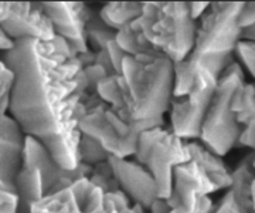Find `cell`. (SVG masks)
<instances>
[{"label":"cell","instance_id":"6da1fadb","mask_svg":"<svg viewBox=\"0 0 255 213\" xmlns=\"http://www.w3.org/2000/svg\"><path fill=\"white\" fill-rule=\"evenodd\" d=\"M3 63L16 75L9 111L26 135L44 144L67 171L81 165L80 120L82 104L77 75L84 70L78 57L60 51L54 40H17Z\"/></svg>","mask_w":255,"mask_h":213},{"label":"cell","instance_id":"7a4b0ae2","mask_svg":"<svg viewBox=\"0 0 255 213\" xmlns=\"http://www.w3.org/2000/svg\"><path fill=\"white\" fill-rule=\"evenodd\" d=\"M122 77L127 84L124 105L112 111L137 135L162 127L163 114L169 110L173 97V61L162 53L127 56Z\"/></svg>","mask_w":255,"mask_h":213},{"label":"cell","instance_id":"3957f363","mask_svg":"<svg viewBox=\"0 0 255 213\" xmlns=\"http://www.w3.org/2000/svg\"><path fill=\"white\" fill-rule=\"evenodd\" d=\"M246 3L214 1L201 16L196 33V44L191 51V63L206 65L220 78L228 65L233 64V51L241 41L240 17Z\"/></svg>","mask_w":255,"mask_h":213},{"label":"cell","instance_id":"277c9868","mask_svg":"<svg viewBox=\"0 0 255 213\" xmlns=\"http://www.w3.org/2000/svg\"><path fill=\"white\" fill-rule=\"evenodd\" d=\"M132 26L173 64L184 61L196 44L197 27L189 3L146 1L140 17Z\"/></svg>","mask_w":255,"mask_h":213},{"label":"cell","instance_id":"5b68a950","mask_svg":"<svg viewBox=\"0 0 255 213\" xmlns=\"http://www.w3.org/2000/svg\"><path fill=\"white\" fill-rule=\"evenodd\" d=\"M243 85H246L244 73L241 65L234 61L220 75L217 90L201 127L203 145L217 157H223L230 149L237 147L243 134L241 124L233 108L234 97Z\"/></svg>","mask_w":255,"mask_h":213},{"label":"cell","instance_id":"8992f818","mask_svg":"<svg viewBox=\"0 0 255 213\" xmlns=\"http://www.w3.org/2000/svg\"><path fill=\"white\" fill-rule=\"evenodd\" d=\"M135 157L153 175L159 198L162 199H169L173 192L174 168L191 159L187 144L173 130H163L162 127L139 135Z\"/></svg>","mask_w":255,"mask_h":213},{"label":"cell","instance_id":"52a82bcc","mask_svg":"<svg viewBox=\"0 0 255 213\" xmlns=\"http://www.w3.org/2000/svg\"><path fill=\"white\" fill-rule=\"evenodd\" d=\"M189 63L194 74L190 90L183 97H172L170 102L172 130L182 139L200 138L203 122L219 85V77L206 65L190 60Z\"/></svg>","mask_w":255,"mask_h":213},{"label":"cell","instance_id":"ba28073f","mask_svg":"<svg viewBox=\"0 0 255 213\" xmlns=\"http://www.w3.org/2000/svg\"><path fill=\"white\" fill-rule=\"evenodd\" d=\"M216 188L199 162L177 165L173 171V192L167 199L173 209L183 208L189 213H214L216 209L209 198Z\"/></svg>","mask_w":255,"mask_h":213},{"label":"cell","instance_id":"9c48e42d","mask_svg":"<svg viewBox=\"0 0 255 213\" xmlns=\"http://www.w3.org/2000/svg\"><path fill=\"white\" fill-rule=\"evenodd\" d=\"M0 24L1 30L16 41L23 38L51 41L57 36L53 21L47 16L41 3L1 1Z\"/></svg>","mask_w":255,"mask_h":213},{"label":"cell","instance_id":"30bf717a","mask_svg":"<svg viewBox=\"0 0 255 213\" xmlns=\"http://www.w3.org/2000/svg\"><path fill=\"white\" fill-rule=\"evenodd\" d=\"M105 194L90 178L54 195H48L33 205L31 213H101Z\"/></svg>","mask_w":255,"mask_h":213},{"label":"cell","instance_id":"8fae6325","mask_svg":"<svg viewBox=\"0 0 255 213\" xmlns=\"http://www.w3.org/2000/svg\"><path fill=\"white\" fill-rule=\"evenodd\" d=\"M43 9L53 21L55 34L65 38L78 56L88 53L87 24L92 11L81 1H43Z\"/></svg>","mask_w":255,"mask_h":213},{"label":"cell","instance_id":"7c38bea8","mask_svg":"<svg viewBox=\"0 0 255 213\" xmlns=\"http://www.w3.org/2000/svg\"><path fill=\"white\" fill-rule=\"evenodd\" d=\"M110 104H104L88 111H84L82 108V117L78 124L80 131L100 141L102 147L114 157L125 158L135 155L137 144L129 141L115 125L110 114Z\"/></svg>","mask_w":255,"mask_h":213},{"label":"cell","instance_id":"4fadbf2b","mask_svg":"<svg viewBox=\"0 0 255 213\" xmlns=\"http://www.w3.org/2000/svg\"><path fill=\"white\" fill-rule=\"evenodd\" d=\"M108 161L121 189L130 199H133L135 204L140 205L143 209H150V206L159 198L157 185L150 171L140 164L129 162L125 158L111 155Z\"/></svg>","mask_w":255,"mask_h":213},{"label":"cell","instance_id":"5bb4252c","mask_svg":"<svg viewBox=\"0 0 255 213\" xmlns=\"http://www.w3.org/2000/svg\"><path fill=\"white\" fill-rule=\"evenodd\" d=\"M24 131L10 115H1L0 122V176L1 182L16 186L20 169L24 164Z\"/></svg>","mask_w":255,"mask_h":213},{"label":"cell","instance_id":"9a60e30c","mask_svg":"<svg viewBox=\"0 0 255 213\" xmlns=\"http://www.w3.org/2000/svg\"><path fill=\"white\" fill-rule=\"evenodd\" d=\"M255 154H248L244 157L237 168L231 172L233 185L230 188L236 202L247 213H255L253 202V185L255 182Z\"/></svg>","mask_w":255,"mask_h":213},{"label":"cell","instance_id":"2e32d148","mask_svg":"<svg viewBox=\"0 0 255 213\" xmlns=\"http://www.w3.org/2000/svg\"><path fill=\"white\" fill-rule=\"evenodd\" d=\"M187 148L190 152L191 159L199 162L203 169L206 171V174L210 178V181L213 182L216 191L231 188L233 185L231 172L227 169L221 157H217L204 145H200L197 142H187Z\"/></svg>","mask_w":255,"mask_h":213},{"label":"cell","instance_id":"e0dca14e","mask_svg":"<svg viewBox=\"0 0 255 213\" xmlns=\"http://www.w3.org/2000/svg\"><path fill=\"white\" fill-rule=\"evenodd\" d=\"M145 3L137 1H111L100 11L101 19L111 28L119 31L140 17Z\"/></svg>","mask_w":255,"mask_h":213},{"label":"cell","instance_id":"ac0fdd59","mask_svg":"<svg viewBox=\"0 0 255 213\" xmlns=\"http://www.w3.org/2000/svg\"><path fill=\"white\" fill-rule=\"evenodd\" d=\"M115 40L128 56L136 57L139 54H143V53H160L146 40L143 33L133 28L132 23L125 26L124 28H121Z\"/></svg>","mask_w":255,"mask_h":213},{"label":"cell","instance_id":"d6986e66","mask_svg":"<svg viewBox=\"0 0 255 213\" xmlns=\"http://www.w3.org/2000/svg\"><path fill=\"white\" fill-rule=\"evenodd\" d=\"M233 108L238 122L247 127L255 120V84L243 85L234 97Z\"/></svg>","mask_w":255,"mask_h":213},{"label":"cell","instance_id":"ffe728a7","mask_svg":"<svg viewBox=\"0 0 255 213\" xmlns=\"http://www.w3.org/2000/svg\"><path fill=\"white\" fill-rule=\"evenodd\" d=\"M117 34L118 31L107 26L104 20L101 19V16L92 14L87 24V38H88V44H91L97 50V53L107 50L111 41L117 38Z\"/></svg>","mask_w":255,"mask_h":213},{"label":"cell","instance_id":"44dd1931","mask_svg":"<svg viewBox=\"0 0 255 213\" xmlns=\"http://www.w3.org/2000/svg\"><path fill=\"white\" fill-rule=\"evenodd\" d=\"M82 134V132H81ZM111 154L102 147L100 141L87 134H82L80 139V161L81 164L97 167L110 159Z\"/></svg>","mask_w":255,"mask_h":213},{"label":"cell","instance_id":"7402d4cb","mask_svg":"<svg viewBox=\"0 0 255 213\" xmlns=\"http://www.w3.org/2000/svg\"><path fill=\"white\" fill-rule=\"evenodd\" d=\"M90 179L104 191V194H112V192L121 191L119 189L121 186H119V182L115 178V174H114V169L111 167L110 161L102 162L100 165L94 167V171H92V175L90 176Z\"/></svg>","mask_w":255,"mask_h":213},{"label":"cell","instance_id":"603a6c76","mask_svg":"<svg viewBox=\"0 0 255 213\" xmlns=\"http://www.w3.org/2000/svg\"><path fill=\"white\" fill-rule=\"evenodd\" d=\"M140 205H135L133 208L129 206L127 194L121 189L118 192L105 194L104 199V211L101 213H145Z\"/></svg>","mask_w":255,"mask_h":213},{"label":"cell","instance_id":"cb8c5ba5","mask_svg":"<svg viewBox=\"0 0 255 213\" xmlns=\"http://www.w3.org/2000/svg\"><path fill=\"white\" fill-rule=\"evenodd\" d=\"M14 80H16V75L13 73V70L1 61V64H0V110H1V115H6V112L9 110Z\"/></svg>","mask_w":255,"mask_h":213},{"label":"cell","instance_id":"d4e9b609","mask_svg":"<svg viewBox=\"0 0 255 213\" xmlns=\"http://www.w3.org/2000/svg\"><path fill=\"white\" fill-rule=\"evenodd\" d=\"M237 54L244 63L248 71L255 78V43L251 41H240L237 47Z\"/></svg>","mask_w":255,"mask_h":213},{"label":"cell","instance_id":"484cf974","mask_svg":"<svg viewBox=\"0 0 255 213\" xmlns=\"http://www.w3.org/2000/svg\"><path fill=\"white\" fill-rule=\"evenodd\" d=\"M20 208V196L17 192L1 189L0 191V213H17Z\"/></svg>","mask_w":255,"mask_h":213},{"label":"cell","instance_id":"4316f807","mask_svg":"<svg viewBox=\"0 0 255 213\" xmlns=\"http://www.w3.org/2000/svg\"><path fill=\"white\" fill-rule=\"evenodd\" d=\"M214 213H247L240 208V205L236 202L234 196L231 194V191H228L227 194L224 195V198L221 199L219 206L216 208Z\"/></svg>","mask_w":255,"mask_h":213},{"label":"cell","instance_id":"83f0119b","mask_svg":"<svg viewBox=\"0 0 255 213\" xmlns=\"http://www.w3.org/2000/svg\"><path fill=\"white\" fill-rule=\"evenodd\" d=\"M107 50H108V53H110L112 64L115 67L117 73H118V74H122V64H124V60H125V57H127L128 54L119 47V44L117 43V40L111 41L110 46H108Z\"/></svg>","mask_w":255,"mask_h":213},{"label":"cell","instance_id":"f1b7e54d","mask_svg":"<svg viewBox=\"0 0 255 213\" xmlns=\"http://www.w3.org/2000/svg\"><path fill=\"white\" fill-rule=\"evenodd\" d=\"M238 145L248 147V148L254 149L255 151V120L251 121L246 128H244L241 137L238 139Z\"/></svg>","mask_w":255,"mask_h":213},{"label":"cell","instance_id":"f546056e","mask_svg":"<svg viewBox=\"0 0 255 213\" xmlns=\"http://www.w3.org/2000/svg\"><path fill=\"white\" fill-rule=\"evenodd\" d=\"M95 64L101 65V67L107 71L108 77H110V75L118 74L117 70H115V67L112 64V60H111L108 50H102L100 53H97V61H95Z\"/></svg>","mask_w":255,"mask_h":213},{"label":"cell","instance_id":"4dcf8cb0","mask_svg":"<svg viewBox=\"0 0 255 213\" xmlns=\"http://www.w3.org/2000/svg\"><path fill=\"white\" fill-rule=\"evenodd\" d=\"M189 7H190V14L193 20H197L209 10L210 3H207V1H191V3H189Z\"/></svg>","mask_w":255,"mask_h":213},{"label":"cell","instance_id":"1f68e13d","mask_svg":"<svg viewBox=\"0 0 255 213\" xmlns=\"http://www.w3.org/2000/svg\"><path fill=\"white\" fill-rule=\"evenodd\" d=\"M150 213H170L173 211V208L169 205L167 199H162V198H157L153 205L150 206Z\"/></svg>","mask_w":255,"mask_h":213},{"label":"cell","instance_id":"d6a6232c","mask_svg":"<svg viewBox=\"0 0 255 213\" xmlns=\"http://www.w3.org/2000/svg\"><path fill=\"white\" fill-rule=\"evenodd\" d=\"M16 46V40L14 38H11L6 33V31H0V48H1V51H4V53H7L10 50H13Z\"/></svg>","mask_w":255,"mask_h":213},{"label":"cell","instance_id":"836d02e7","mask_svg":"<svg viewBox=\"0 0 255 213\" xmlns=\"http://www.w3.org/2000/svg\"><path fill=\"white\" fill-rule=\"evenodd\" d=\"M241 41H251V43H255V23L253 26L244 28L241 31Z\"/></svg>","mask_w":255,"mask_h":213},{"label":"cell","instance_id":"e575fe53","mask_svg":"<svg viewBox=\"0 0 255 213\" xmlns=\"http://www.w3.org/2000/svg\"><path fill=\"white\" fill-rule=\"evenodd\" d=\"M253 202H254V209H255V182L253 185Z\"/></svg>","mask_w":255,"mask_h":213}]
</instances>
